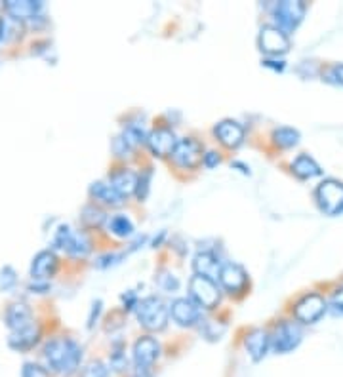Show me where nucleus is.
Listing matches in <instances>:
<instances>
[{"instance_id": "nucleus-1", "label": "nucleus", "mask_w": 343, "mask_h": 377, "mask_svg": "<svg viewBox=\"0 0 343 377\" xmlns=\"http://www.w3.org/2000/svg\"><path fill=\"white\" fill-rule=\"evenodd\" d=\"M44 358L48 368L56 373L71 376L79 370L82 360V349L71 338H53L44 345Z\"/></svg>"}, {"instance_id": "nucleus-2", "label": "nucleus", "mask_w": 343, "mask_h": 377, "mask_svg": "<svg viewBox=\"0 0 343 377\" xmlns=\"http://www.w3.org/2000/svg\"><path fill=\"white\" fill-rule=\"evenodd\" d=\"M136 315H138L139 324L153 331L164 330L166 322H168L166 303L160 298H157V296H149V298L138 301Z\"/></svg>"}, {"instance_id": "nucleus-3", "label": "nucleus", "mask_w": 343, "mask_h": 377, "mask_svg": "<svg viewBox=\"0 0 343 377\" xmlns=\"http://www.w3.org/2000/svg\"><path fill=\"white\" fill-rule=\"evenodd\" d=\"M53 246L58 250H63L67 256L75 259L86 258L92 250V242L86 237L84 232L73 231L69 225H60L53 237Z\"/></svg>"}, {"instance_id": "nucleus-4", "label": "nucleus", "mask_w": 343, "mask_h": 377, "mask_svg": "<svg viewBox=\"0 0 343 377\" xmlns=\"http://www.w3.org/2000/svg\"><path fill=\"white\" fill-rule=\"evenodd\" d=\"M315 199L326 216H339L343 213V183L336 179H324L315 191Z\"/></svg>"}, {"instance_id": "nucleus-5", "label": "nucleus", "mask_w": 343, "mask_h": 377, "mask_svg": "<svg viewBox=\"0 0 343 377\" xmlns=\"http://www.w3.org/2000/svg\"><path fill=\"white\" fill-rule=\"evenodd\" d=\"M305 15V4L302 0H283L275 6L273 18L277 23V29H280L283 33H290L294 31Z\"/></svg>"}, {"instance_id": "nucleus-6", "label": "nucleus", "mask_w": 343, "mask_h": 377, "mask_svg": "<svg viewBox=\"0 0 343 377\" xmlns=\"http://www.w3.org/2000/svg\"><path fill=\"white\" fill-rule=\"evenodd\" d=\"M304 331L296 322H280L271 336V347L275 352H290L302 343Z\"/></svg>"}, {"instance_id": "nucleus-7", "label": "nucleus", "mask_w": 343, "mask_h": 377, "mask_svg": "<svg viewBox=\"0 0 343 377\" xmlns=\"http://www.w3.org/2000/svg\"><path fill=\"white\" fill-rule=\"evenodd\" d=\"M202 159H205L202 145L193 138L179 139L178 145H176V149L172 152L174 164L178 166V168H183V170H195L202 162Z\"/></svg>"}, {"instance_id": "nucleus-8", "label": "nucleus", "mask_w": 343, "mask_h": 377, "mask_svg": "<svg viewBox=\"0 0 343 377\" xmlns=\"http://www.w3.org/2000/svg\"><path fill=\"white\" fill-rule=\"evenodd\" d=\"M189 290H191L193 301H195L198 307H205V309H214V307H218L219 288L212 278L195 275V277L191 278V282H189Z\"/></svg>"}, {"instance_id": "nucleus-9", "label": "nucleus", "mask_w": 343, "mask_h": 377, "mask_svg": "<svg viewBox=\"0 0 343 377\" xmlns=\"http://www.w3.org/2000/svg\"><path fill=\"white\" fill-rule=\"evenodd\" d=\"M257 44H259L261 52L273 55V58H278V55H283L290 50V40H288L286 33H283L275 25L261 27Z\"/></svg>"}, {"instance_id": "nucleus-10", "label": "nucleus", "mask_w": 343, "mask_h": 377, "mask_svg": "<svg viewBox=\"0 0 343 377\" xmlns=\"http://www.w3.org/2000/svg\"><path fill=\"white\" fill-rule=\"evenodd\" d=\"M326 312V301L318 293H309L304 299H299L294 307V317L304 324H315L318 318Z\"/></svg>"}, {"instance_id": "nucleus-11", "label": "nucleus", "mask_w": 343, "mask_h": 377, "mask_svg": "<svg viewBox=\"0 0 343 377\" xmlns=\"http://www.w3.org/2000/svg\"><path fill=\"white\" fill-rule=\"evenodd\" d=\"M160 345L157 339L153 338H139L134 345V364L138 368L139 373H143L155 364V360L159 358Z\"/></svg>"}, {"instance_id": "nucleus-12", "label": "nucleus", "mask_w": 343, "mask_h": 377, "mask_svg": "<svg viewBox=\"0 0 343 377\" xmlns=\"http://www.w3.org/2000/svg\"><path fill=\"white\" fill-rule=\"evenodd\" d=\"M147 145L155 157H172V152L178 145V139L170 128H157L147 135Z\"/></svg>"}, {"instance_id": "nucleus-13", "label": "nucleus", "mask_w": 343, "mask_h": 377, "mask_svg": "<svg viewBox=\"0 0 343 377\" xmlns=\"http://www.w3.org/2000/svg\"><path fill=\"white\" fill-rule=\"evenodd\" d=\"M44 4L39 0H8L4 2V10L15 21H33L39 18Z\"/></svg>"}, {"instance_id": "nucleus-14", "label": "nucleus", "mask_w": 343, "mask_h": 377, "mask_svg": "<svg viewBox=\"0 0 343 377\" xmlns=\"http://www.w3.org/2000/svg\"><path fill=\"white\" fill-rule=\"evenodd\" d=\"M219 282L224 286L225 290L229 293H238L246 288L248 277L246 271L237 263H225L221 265V271H219Z\"/></svg>"}, {"instance_id": "nucleus-15", "label": "nucleus", "mask_w": 343, "mask_h": 377, "mask_svg": "<svg viewBox=\"0 0 343 377\" xmlns=\"http://www.w3.org/2000/svg\"><path fill=\"white\" fill-rule=\"evenodd\" d=\"M170 315L179 326L197 324L198 318H200L198 305L195 303L193 299H187V298L174 299V301H172V307H170Z\"/></svg>"}, {"instance_id": "nucleus-16", "label": "nucleus", "mask_w": 343, "mask_h": 377, "mask_svg": "<svg viewBox=\"0 0 343 377\" xmlns=\"http://www.w3.org/2000/svg\"><path fill=\"white\" fill-rule=\"evenodd\" d=\"M58 271V258L52 250L39 251L31 263V278L33 280H48Z\"/></svg>"}, {"instance_id": "nucleus-17", "label": "nucleus", "mask_w": 343, "mask_h": 377, "mask_svg": "<svg viewBox=\"0 0 343 377\" xmlns=\"http://www.w3.org/2000/svg\"><path fill=\"white\" fill-rule=\"evenodd\" d=\"M4 322L10 331L23 330L27 326L33 324V311L29 309V305L21 303V301L8 305L6 312H4Z\"/></svg>"}, {"instance_id": "nucleus-18", "label": "nucleus", "mask_w": 343, "mask_h": 377, "mask_svg": "<svg viewBox=\"0 0 343 377\" xmlns=\"http://www.w3.org/2000/svg\"><path fill=\"white\" fill-rule=\"evenodd\" d=\"M216 138L219 139V143L225 145L227 149H237L242 141H245V130L242 126L235 122V120H221L218 126H216Z\"/></svg>"}, {"instance_id": "nucleus-19", "label": "nucleus", "mask_w": 343, "mask_h": 377, "mask_svg": "<svg viewBox=\"0 0 343 377\" xmlns=\"http://www.w3.org/2000/svg\"><path fill=\"white\" fill-rule=\"evenodd\" d=\"M40 339V326L39 324H31L23 328V330L18 331H10V338H8V345L10 349L18 352H25L29 349H33L34 345L39 343Z\"/></svg>"}, {"instance_id": "nucleus-20", "label": "nucleus", "mask_w": 343, "mask_h": 377, "mask_svg": "<svg viewBox=\"0 0 343 377\" xmlns=\"http://www.w3.org/2000/svg\"><path fill=\"white\" fill-rule=\"evenodd\" d=\"M245 347L248 355L252 357V360L259 362L267 355V351H269L271 336L265 330H259V328L248 331L245 338Z\"/></svg>"}, {"instance_id": "nucleus-21", "label": "nucleus", "mask_w": 343, "mask_h": 377, "mask_svg": "<svg viewBox=\"0 0 343 377\" xmlns=\"http://www.w3.org/2000/svg\"><path fill=\"white\" fill-rule=\"evenodd\" d=\"M109 185L119 192L122 199H128L138 189V176L130 170H126V168H119L111 173Z\"/></svg>"}, {"instance_id": "nucleus-22", "label": "nucleus", "mask_w": 343, "mask_h": 377, "mask_svg": "<svg viewBox=\"0 0 343 377\" xmlns=\"http://www.w3.org/2000/svg\"><path fill=\"white\" fill-rule=\"evenodd\" d=\"M193 267H195V272L198 277L206 278H218L219 271H221V265H219V259L212 253V251H200L195 256V261H193Z\"/></svg>"}, {"instance_id": "nucleus-23", "label": "nucleus", "mask_w": 343, "mask_h": 377, "mask_svg": "<svg viewBox=\"0 0 343 377\" xmlns=\"http://www.w3.org/2000/svg\"><path fill=\"white\" fill-rule=\"evenodd\" d=\"M292 172L296 173L299 179H311L323 176L321 166L311 159L309 154H299V157L292 162Z\"/></svg>"}, {"instance_id": "nucleus-24", "label": "nucleus", "mask_w": 343, "mask_h": 377, "mask_svg": "<svg viewBox=\"0 0 343 377\" xmlns=\"http://www.w3.org/2000/svg\"><path fill=\"white\" fill-rule=\"evenodd\" d=\"M90 194H92L93 199L99 200V202H103L107 206H120L124 202V199L120 197L119 192L115 191L109 183H103V181H98V183H93L90 187Z\"/></svg>"}, {"instance_id": "nucleus-25", "label": "nucleus", "mask_w": 343, "mask_h": 377, "mask_svg": "<svg viewBox=\"0 0 343 377\" xmlns=\"http://www.w3.org/2000/svg\"><path fill=\"white\" fill-rule=\"evenodd\" d=\"M107 229H109V232L115 234V237L126 239V237H130L134 232V223L130 221L128 216H122V213H120V216H115V218L107 221Z\"/></svg>"}, {"instance_id": "nucleus-26", "label": "nucleus", "mask_w": 343, "mask_h": 377, "mask_svg": "<svg viewBox=\"0 0 343 377\" xmlns=\"http://www.w3.org/2000/svg\"><path fill=\"white\" fill-rule=\"evenodd\" d=\"M273 141L280 149H290V147H296L299 143V132L294 128H278L273 132Z\"/></svg>"}, {"instance_id": "nucleus-27", "label": "nucleus", "mask_w": 343, "mask_h": 377, "mask_svg": "<svg viewBox=\"0 0 343 377\" xmlns=\"http://www.w3.org/2000/svg\"><path fill=\"white\" fill-rule=\"evenodd\" d=\"M105 219V213L101 212L99 208H96V206H86L84 210H82V223L86 227H101Z\"/></svg>"}, {"instance_id": "nucleus-28", "label": "nucleus", "mask_w": 343, "mask_h": 377, "mask_svg": "<svg viewBox=\"0 0 343 377\" xmlns=\"http://www.w3.org/2000/svg\"><path fill=\"white\" fill-rule=\"evenodd\" d=\"M155 282L162 288L164 291H176L179 288V278L170 271H160L155 278Z\"/></svg>"}, {"instance_id": "nucleus-29", "label": "nucleus", "mask_w": 343, "mask_h": 377, "mask_svg": "<svg viewBox=\"0 0 343 377\" xmlns=\"http://www.w3.org/2000/svg\"><path fill=\"white\" fill-rule=\"evenodd\" d=\"M18 286V275L13 271L10 265L2 267L0 269V290L2 291H10Z\"/></svg>"}, {"instance_id": "nucleus-30", "label": "nucleus", "mask_w": 343, "mask_h": 377, "mask_svg": "<svg viewBox=\"0 0 343 377\" xmlns=\"http://www.w3.org/2000/svg\"><path fill=\"white\" fill-rule=\"evenodd\" d=\"M153 172L147 168L145 172H141V176H138V189H136V194H138L139 200H145L147 194H149V185H151Z\"/></svg>"}, {"instance_id": "nucleus-31", "label": "nucleus", "mask_w": 343, "mask_h": 377, "mask_svg": "<svg viewBox=\"0 0 343 377\" xmlns=\"http://www.w3.org/2000/svg\"><path fill=\"white\" fill-rule=\"evenodd\" d=\"M80 377H109V370L103 362H90L82 370Z\"/></svg>"}, {"instance_id": "nucleus-32", "label": "nucleus", "mask_w": 343, "mask_h": 377, "mask_svg": "<svg viewBox=\"0 0 343 377\" xmlns=\"http://www.w3.org/2000/svg\"><path fill=\"white\" fill-rule=\"evenodd\" d=\"M224 331H225V326L218 324V322H214V320L206 322L205 328H202V333H205L208 339H212V341H216V339L221 338V333H224Z\"/></svg>"}, {"instance_id": "nucleus-33", "label": "nucleus", "mask_w": 343, "mask_h": 377, "mask_svg": "<svg viewBox=\"0 0 343 377\" xmlns=\"http://www.w3.org/2000/svg\"><path fill=\"white\" fill-rule=\"evenodd\" d=\"M21 377H50V376H48V371L40 364L25 362V364H23V370H21Z\"/></svg>"}, {"instance_id": "nucleus-34", "label": "nucleus", "mask_w": 343, "mask_h": 377, "mask_svg": "<svg viewBox=\"0 0 343 377\" xmlns=\"http://www.w3.org/2000/svg\"><path fill=\"white\" fill-rule=\"evenodd\" d=\"M27 290L31 291V293H48V291H50V282H48V280H33V278H31Z\"/></svg>"}, {"instance_id": "nucleus-35", "label": "nucleus", "mask_w": 343, "mask_h": 377, "mask_svg": "<svg viewBox=\"0 0 343 377\" xmlns=\"http://www.w3.org/2000/svg\"><path fill=\"white\" fill-rule=\"evenodd\" d=\"M120 259H122L120 253H107V256H101V258L96 261V267H99V269H105V267H109V265H117Z\"/></svg>"}, {"instance_id": "nucleus-36", "label": "nucleus", "mask_w": 343, "mask_h": 377, "mask_svg": "<svg viewBox=\"0 0 343 377\" xmlns=\"http://www.w3.org/2000/svg\"><path fill=\"white\" fill-rule=\"evenodd\" d=\"M221 162V159H219V154L218 152H214V151H208L205 154V159H202V164L206 166V168H216V166Z\"/></svg>"}, {"instance_id": "nucleus-37", "label": "nucleus", "mask_w": 343, "mask_h": 377, "mask_svg": "<svg viewBox=\"0 0 343 377\" xmlns=\"http://www.w3.org/2000/svg\"><path fill=\"white\" fill-rule=\"evenodd\" d=\"M332 309H334V312H343V288L342 290H337L334 296H332Z\"/></svg>"}, {"instance_id": "nucleus-38", "label": "nucleus", "mask_w": 343, "mask_h": 377, "mask_svg": "<svg viewBox=\"0 0 343 377\" xmlns=\"http://www.w3.org/2000/svg\"><path fill=\"white\" fill-rule=\"evenodd\" d=\"M122 303H124L126 311L134 309V307L138 305V298H136V293H134V291H126L124 296H122Z\"/></svg>"}, {"instance_id": "nucleus-39", "label": "nucleus", "mask_w": 343, "mask_h": 377, "mask_svg": "<svg viewBox=\"0 0 343 377\" xmlns=\"http://www.w3.org/2000/svg\"><path fill=\"white\" fill-rule=\"evenodd\" d=\"M330 79H334V82H337V84H342L343 86V65H334L330 71Z\"/></svg>"}, {"instance_id": "nucleus-40", "label": "nucleus", "mask_w": 343, "mask_h": 377, "mask_svg": "<svg viewBox=\"0 0 343 377\" xmlns=\"http://www.w3.org/2000/svg\"><path fill=\"white\" fill-rule=\"evenodd\" d=\"M99 311H101V301H96V303H93L92 315H90V318H88V326H90V328L93 326V318H98Z\"/></svg>"}, {"instance_id": "nucleus-41", "label": "nucleus", "mask_w": 343, "mask_h": 377, "mask_svg": "<svg viewBox=\"0 0 343 377\" xmlns=\"http://www.w3.org/2000/svg\"><path fill=\"white\" fill-rule=\"evenodd\" d=\"M265 67H273V69H277V71H283L284 69V61H277V60H265L264 61Z\"/></svg>"}, {"instance_id": "nucleus-42", "label": "nucleus", "mask_w": 343, "mask_h": 377, "mask_svg": "<svg viewBox=\"0 0 343 377\" xmlns=\"http://www.w3.org/2000/svg\"><path fill=\"white\" fill-rule=\"evenodd\" d=\"M2 33H4V21L0 18V39H2Z\"/></svg>"}]
</instances>
